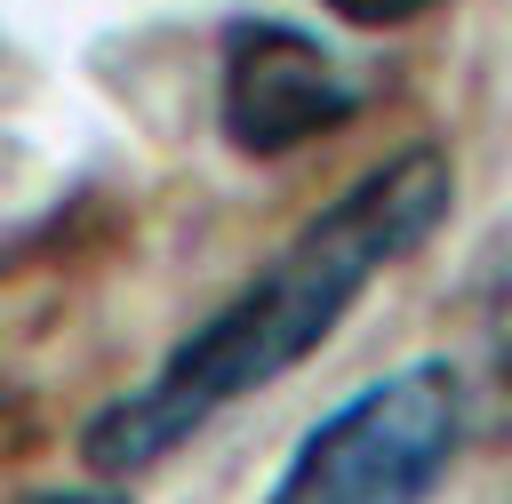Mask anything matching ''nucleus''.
<instances>
[{"label":"nucleus","mask_w":512,"mask_h":504,"mask_svg":"<svg viewBox=\"0 0 512 504\" xmlns=\"http://www.w3.org/2000/svg\"><path fill=\"white\" fill-rule=\"evenodd\" d=\"M368 72L288 16H232L216 32V128L240 160H288L368 112Z\"/></svg>","instance_id":"7ed1b4c3"},{"label":"nucleus","mask_w":512,"mask_h":504,"mask_svg":"<svg viewBox=\"0 0 512 504\" xmlns=\"http://www.w3.org/2000/svg\"><path fill=\"white\" fill-rule=\"evenodd\" d=\"M448 208H456V160L432 136H416V144L384 152L376 168H360L208 320H192L160 352V368L144 384L112 392L80 424V464L96 480H112V488H128L136 472L168 464L224 408H240L248 392H264L288 368H304L352 320V304L448 224Z\"/></svg>","instance_id":"f257e3e1"},{"label":"nucleus","mask_w":512,"mask_h":504,"mask_svg":"<svg viewBox=\"0 0 512 504\" xmlns=\"http://www.w3.org/2000/svg\"><path fill=\"white\" fill-rule=\"evenodd\" d=\"M16 504H128V488H112V480H96V488H32Z\"/></svg>","instance_id":"423d86ee"},{"label":"nucleus","mask_w":512,"mask_h":504,"mask_svg":"<svg viewBox=\"0 0 512 504\" xmlns=\"http://www.w3.org/2000/svg\"><path fill=\"white\" fill-rule=\"evenodd\" d=\"M456 304H464V328H472L464 400H472V416L512 432V208L488 224L480 256L464 264V296Z\"/></svg>","instance_id":"20e7f679"},{"label":"nucleus","mask_w":512,"mask_h":504,"mask_svg":"<svg viewBox=\"0 0 512 504\" xmlns=\"http://www.w3.org/2000/svg\"><path fill=\"white\" fill-rule=\"evenodd\" d=\"M336 24H352V32H408V24H424L440 0H320Z\"/></svg>","instance_id":"39448f33"},{"label":"nucleus","mask_w":512,"mask_h":504,"mask_svg":"<svg viewBox=\"0 0 512 504\" xmlns=\"http://www.w3.org/2000/svg\"><path fill=\"white\" fill-rule=\"evenodd\" d=\"M464 432L472 400L456 360L384 368L296 432L264 504H432L464 456Z\"/></svg>","instance_id":"f03ea898"}]
</instances>
